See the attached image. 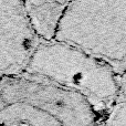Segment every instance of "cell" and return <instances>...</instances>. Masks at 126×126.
I'll use <instances>...</instances> for the list:
<instances>
[{
  "label": "cell",
  "mask_w": 126,
  "mask_h": 126,
  "mask_svg": "<svg viewBox=\"0 0 126 126\" xmlns=\"http://www.w3.org/2000/svg\"><path fill=\"white\" fill-rule=\"evenodd\" d=\"M102 126H126V101H118L112 107Z\"/></svg>",
  "instance_id": "cell-6"
},
{
  "label": "cell",
  "mask_w": 126,
  "mask_h": 126,
  "mask_svg": "<svg viewBox=\"0 0 126 126\" xmlns=\"http://www.w3.org/2000/svg\"><path fill=\"white\" fill-rule=\"evenodd\" d=\"M26 73L79 93L100 116L118 102L120 78L110 65L55 40L40 42Z\"/></svg>",
  "instance_id": "cell-2"
},
{
  "label": "cell",
  "mask_w": 126,
  "mask_h": 126,
  "mask_svg": "<svg viewBox=\"0 0 126 126\" xmlns=\"http://www.w3.org/2000/svg\"><path fill=\"white\" fill-rule=\"evenodd\" d=\"M89 101L29 73L0 81V126H101Z\"/></svg>",
  "instance_id": "cell-1"
},
{
  "label": "cell",
  "mask_w": 126,
  "mask_h": 126,
  "mask_svg": "<svg viewBox=\"0 0 126 126\" xmlns=\"http://www.w3.org/2000/svg\"><path fill=\"white\" fill-rule=\"evenodd\" d=\"M69 1H24V10L32 31L40 41H54Z\"/></svg>",
  "instance_id": "cell-5"
},
{
  "label": "cell",
  "mask_w": 126,
  "mask_h": 126,
  "mask_svg": "<svg viewBox=\"0 0 126 126\" xmlns=\"http://www.w3.org/2000/svg\"><path fill=\"white\" fill-rule=\"evenodd\" d=\"M118 101H126V71L120 78V96Z\"/></svg>",
  "instance_id": "cell-7"
},
{
  "label": "cell",
  "mask_w": 126,
  "mask_h": 126,
  "mask_svg": "<svg viewBox=\"0 0 126 126\" xmlns=\"http://www.w3.org/2000/svg\"><path fill=\"white\" fill-rule=\"evenodd\" d=\"M40 42L24 1H0V81L24 73Z\"/></svg>",
  "instance_id": "cell-4"
},
{
  "label": "cell",
  "mask_w": 126,
  "mask_h": 126,
  "mask_svg": "<svg viewBox=\"0 0 126 126\" xmlns=\"http://www.w3.org/2000/svg\"><path fill=\"white\" fill-rule=\"evenodd\" d=\"M19 126H26V125H19Z\"/></svg>",
  "instance_id": "cell-8"
},
{
  "label": "cell",
  "mask_w": 126,
  "mask_h": 126,
  "mask_svg": "<svg viewBox=\"0 0 126 126\" xmlns=\"http://www.w3.org/2000/svg\"><path fill=\"white\" fill-rule=\"evenodd\" d=\"M55 41L106 63L121 78L126 71V0L69 1Z\"/></svg>",
  "instance_id": "cell-3"
}]
</instances>
